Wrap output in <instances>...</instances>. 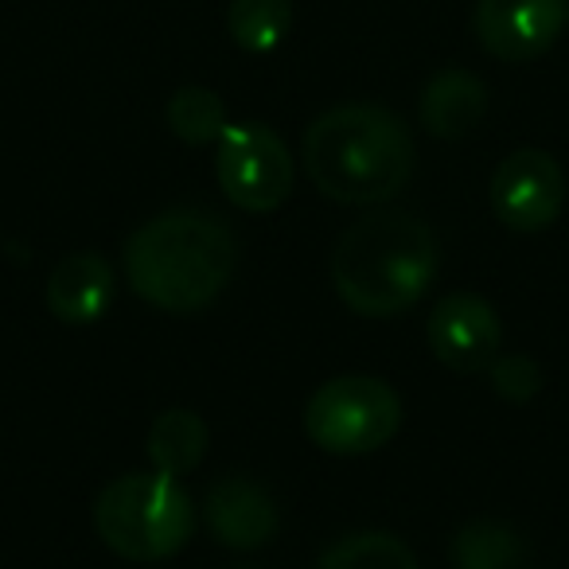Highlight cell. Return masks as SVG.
Segmentation results:
<instances>
[{
  "label": "cell",
  "instance_id": "cell-14",
  "mask_svg": "<svg viewBox=\"0 0 569 569\" xmlns=\"http://www.w3.org/2000/svg\"><path fill=\"white\" fill-rule=\"evenodd\" d=\"M289 28H293V4L289 0H230L227 32L250 56L277 51Z\"/></svg>",
  "mask_w": 569,
  "mask_h": 569
},
{
  "label": "cell",
  "instance_id": "cell-7",
  "mask_svg": "<svg viewBox=\"0 0 569 569\" xmlns=\"http://www.w3.org/2000/svg\"><path fill=\"white\" fill-rule=\"evenodd\" d=\"M566 207V172L542 149H515L491 176V211L515 234L553 227Z\"/></svg>",
  "mask_w": 569,
  "mask_h": 569
},
{
  "label": "cell",
  "instance_id": "cell-2",
  "mask_svg": "<svg viewBox=\"0 0 569 569\" xmlns=\"http://www.w3.org/2000/svg\"><path fill=\"white\" fill-rule=\"evenodd\" d=\"M305 172L332 203H387L413 176V137L387 106L351 102L325 110L305 133Z\"/></svg>",
  "mask_w": 569,
  "mask_h": 569
},
{
  "label": "cell",
  "instance_id": "cell-10",
  "mask_svg": "<svg viewBox=\"0 0 569 569\" xmlns=\"http://www.w3.org/2000/svg\"><path fill=\"white\" fill-rule=\"evenodd\" d=\"M207 530L230 550H258L277 535V503L253 480L230 476L219 480L203 499Z\"/></svg>",
  "mask_w": 569,
  "mask_h": 569
},
{
  "label": "cell",
  "instance_id": "cell-19",
  "mask_svg": "<svg viewBox=\"0 0 569 569\" xmlns=\"http://www.w3.org/2000/svg\"><path fill=\"white\" fill-rule=\"evenodd\" d=\"M566 28H569V4H566Z\"/></svg>",
  "mask_w": 569,
  "mask_h": 569
},
{
  "label": "cell",
  "instance_id": "cell-15",
  "mask_svg": "<svg viewBox=\"0 0 569 569\" xmlns=\"http://www.w3.org/2000/svg\"><path fill=\"white\" fill-rule=\"evenodd\" d=\"M317 569H418V558L398 535L363 530V535H348L328 546Z\"/></svg>",
  "mask_w": 569,
  "mask_h": 569
},
{
  "label": "cell",
  "instance_id": "cell-16",
  "mask_svg": "<svg viewBox=\"0 0 569 569\" xmlns=\"http://www.w3.org/2000/svg\"><path fill=\"white\" fill-rule=\"evenodd\" d=\"M168 126L183 144H211L230 126L227 102L207 87H183L168 102Z\"/></svg>",
  "mask_w": 569,
  "mask_h": 569
},
{
  "label": "cell",
  "instance_id": "cell-13",
  "mask_svg": "<svg viewBox=\"0 0 569 569\" xmlns=\"http://www.w3.org/2000/svg\"><path fill=\"white\" fill-rule=\"evenodd\" d=\"M207 457V426L196 410H164L149 429V460L164 476H188Z\"/></svg>",
  "mask_w": 569,
  "mask_h": 569
},
{
  "label": "cell",
  "instance_id": "cell-6",
  "mask_svg": "<svg viewBox=\"0 0 569 569\" xmlns=\"http://www.w3.org/2000/svg\"><path fill=\"white\" fill-rule=\"evenodd\" d=\"M219 188L242 211L269 214L293 191V157L261 121H230L219 137Z\"/></svg>",
  "mask_w": 569,
  "mask_h": 569
},
{
  "label": "cell",
  "instance_id": "cell-5",
  "mask_svg": "<svg viewBox=\"0 0 569 569\" xmlns=\"http://www.w3.org/2000/svg\"><path fill=\"white\" fill-rule=\"evenodd\" d=\"M402 426V398L387 379L340 375L305 406V433L332 457H363L395 441Z\"/></svg>",
  "mask_w": 569,
  "mask_h": 569
},
{
  "label": "cell",
  "instance_id": "cell-9",
  "mask_svg": "<svg viewBox=\"0 0 569 569\" xmlns=\"http://www.w3.org/2000/svg\"><path fill=\"white\" fill-rule=\"evenodd\" d=\"M429 348L449 371L480 375L503 351L499 312L476 293H449L429 317Z\"/></svg>",
  "mask_w": 569,
  "mask_h": 569
},
{
  "label": "cell",
  "instance_id": "cell-1",
  "mask_svg": "<svg viewBox=\"0 0 569 569\" xmlns=\"http://www.w3.org/2000/svg\"><path fill=\"white\" fill-rule=\"evenodd\" d=\"M238 266L234 230L211 211L172 207L126 242V273L144 305L199 312L230 284Z\"/></svg>",
  "mask_w": 569,
  "mask_h": 569
},
{
  "label": "cell",
  "instance_id": "cell-4",
  "mask_svg": "<svg viewBox=\"0 0 569 569\" xmlns=\"http://www.w3.org/2000/svg\"><path fill=\"white\" fill-rule=\"evenodd\" d=\"M94 530L121 558L160 561L188 546L196 530V507L176 476H118L94 499Z\"/></svg>",
  "mask_w": 569,
  "mask_h": 569
},
{
  "label": "cell",
  "instance_id": "cell-8",
  "mask_svg": "<svg viewBox=\"0 0 569 569\" xmlns=\"http://www.w3.org/2000/svg\"><path fill=\"white\" fill-rule=\"evenodd\" d=\"M476 40L503 63L546 56L566 28V0H476Z\"/></svg>",
  "mask_w": 569,
  "mask_h": 569
},
{
  "label": "cell",
  "instance_id": "cell-3",
  "mask_svg": "<svg viewBox=\"0 0 569 569\" xmlns=\"http://www.w3.org/2000/svg\"><path fill=\"white\" fill-rule=\"evenodd\" d=\"M441 250L418 214L375 211L340 234L332 284L359 317H398L433 289Z\"/></svg>",
  "mask_w": 569,
  "mask_h": 569
},
{
  "label": "cell",
  "instance_id": "cell-17",
  "mask_svg": "<svg viewBox=\"0 0 569 569\" xmlns=\"http://www.w3.org/2000/svg\"><path fill=\"white\" fill-rule=\"evenodd\" d=\"M457 569H522V546L499 522H468L452 542Z\"/></svg>",
  "mask_w": 569,
  "mask_h": 569
},
{
  "label": "cell",
  "instance_id": "cell-12",
  "mask_svg": "<svg viewBox=\"0 0 569 569\" xmlns=\"http://www.w3.org/2000/svg\"><path fill=\"white\" fill-rule=\"evenodd\" d=\"M483 110H488V87L476 79L472 71H441L426 82L421 90V126L429 129L441 141H460L468 137L476 126L483 121Z\"/></svg>",
  "mask_w": 569,
  "mask_h": 569
},
{
  "label": "cell",
  "instance_id": "cell-18",
  "mask_svg": "<svg viewBox=\"0 0 569 569\" xmlns=\"http://www.w3.org/2000/svg\"><path fill=\"white\" fill-rule=\"evenodd\" d=\"M488 375L496 395L507 398V402H530L542 390V371H538V363L530 356H503L499 351L496 363L488 367Z\"/></svg>",
  "mask_w": 569,
  "mask_h": 569
},
{
  "label": "cell",
  "instance_id": "cell-11",
  "mask_svg": "<svg viewBox=\"0 0 569 569\" xmlns=\"http://www.w3.org/2000/svg\"><path fill=\"white\" fill-rule=\"evenodd\" d=\"M113 305V269L102 253H71L48 277V309L59 325L90 328Z\"/></svg>",
  "mask_w": 569,
  "mask_h": 569
}]
</instances>
